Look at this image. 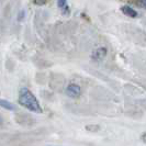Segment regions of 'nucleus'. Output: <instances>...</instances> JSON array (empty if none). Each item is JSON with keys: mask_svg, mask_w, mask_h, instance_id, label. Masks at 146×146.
Returning a JSON list of instances; mask_svg holds the SVG:
<instances>
[{"mask_svg": "<svg viewBox=\"0 0 146 146\" xmlns=\"http://www.w3.org/2000/svg\"><path fill=\"white\" fill-rule=\"evenodd\" d=\"M106 55H107V48L100 47V48H98L97 51H95V53H94V58H95L96 60H100V59H102Z\"/></svg>", "mask_w": 146, "mask_h": 146, "instance_id": "obj_4", "label": "nucleus"}, {"mask_svg": "<svg viewBox=\"0 0 146 146\" xmlns=\"http://www.w3.org/2000/svg\"><path fill=\"white\" fill-rule=\"evenodd\" d=\"M57 6H58L62 10H64V11H67V10H68L67 0H57Z\"/></svg>", "mask_w": 146, "mask_h": 146, "instance_id": "obj_6", "label": "nucleus"}, {"mask_svg": "<svg viewBox=\"0 0 146 146\" xmlns=\"http://www.w3.org/2000/svg\"><path fill=\"white\" fill-rule=\"evenodd\" d=\"M34 3L37 6H42V5L46 3V0H34Z\"/></svg>", "mask_w": 146, "mask_h": 146, "instance_id": "obj_7", "label": "nucleus"}, {"mask_svg": "<svg viewBox=\"0 0 146 146\" xmlns=\"http://www.w3.org/2000/svg\"><path fill=\"white\" fill-rule=\"evenodd\" d=\"M19 103L22 107L27 108L32 112H35V113H42L43 112V109L40 106L35 96L33 95L28 88H21L20 89V91H19Z\"/></svg>", "mask_w": 146, "mask_h": 146, "instance_id": "obj_1", "label": "nucleus"}, {"mask_svg": "<svg viewBox=\"0 0 146 146\" xmlns=\"http://www.w3.org/2000/svg\"><path fill=\"white\" fill-rule=\"evenodd\" d=\"M0 123H1V117H0Z\"/></svg>", "mask_w": 146, "mask_h": 146, "instance_id": "obj_8", "label": "nucleus"}, {"mask_svg": "<svg viewBox=\"0 0 146 146\" xmlns=\"http://www.w3.org/2000/svg\"><path fill=\"white\" fill-rule=\"evenodd\" d=\"M121 10H122V12H123L125 15H127V17H131V18H136V17H137V12H136L134 9H132L131 7H129V6L122 7Z\"/></svg>", "mask_w": 146, "mask_h": 146, "instance_id": "obj_3", "label": "nucleus"}, {"mask_svg": "<svg viewBox=\"0 0 146 146\" xmlns=\"http://www.w3.org/2000/svg\"><path fill=\"white\" fill-rule=\"evenodd\" d=\"M0 107L7 110H15V106L12 103L7 101V100H3V99H0Z\"/></svg>", "mask_w": 146, "mask_h": 146, "instance_id": "obj_5", "label": "nucleus"}, {"mask_svg": "<svg viewBox=\"0 0 146 146\" xmlns=\"http://www.w3.org/2000/svg\"><path fill=\"white\" fill-rule=\"evenodd\" d=\"M66 91H67V95L69 96V97H72V98H77V97L80 96L81 88H80V86H78L77 84H70V85H68Z\"/></svg>", "mask_w": 146, "mask_h": 146, "instance_id": "obj_2", "label": "nucleus"}]
</instances>
